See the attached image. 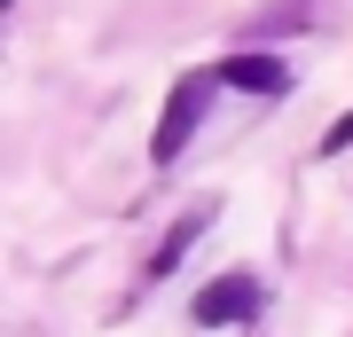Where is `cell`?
<instances>
[{
	"mask_svg": "<svg viewBox=\"0 0 353 337\" xmlns=\"http://www.w3.org/2000/svg\"><path fill=\"white\" fill-rule=\"evenodd\" d=\"M212 87H220L212 71H189L173 94H165V110H157V134H150V157H157V165H173L181 150H189V134L204 125V102H212Z\"/></svg>",
	"mask_w": 353,
	"mask_h": 337,
	"instance_id": "6da1fadb",
	"label": "cell"
},
{
	"mask_svg": "<svg viewBox=\"0 0 353 337\" xmlns=\"http://www.w3.org/2000/svg\"><path fill=\"white\" fill-rule=\"evenodd\" d=\"M267 306V290H259V275H220V283H204L196 290V329H236V322H252V314Z\"/></svg>",
	"mask_w": 353,
	"mask_h": 337,
	"instance_id": "7a4b0ae2",
	"label": "cell"
},
{
	"mask_svg": "<svg viewBox=\"0 0 353 337\" xmlns=\"http://www.w3.org/2000/svg\"><path fill=\"white\" fill-rule=\"evenodd\" d=\"M212 79H220V87H243V94H283V87H290L283 55H228Z\"/></svg>",
	"mask_w": 353,
	"mask_h": 337,
	"instance_id": "3957f363",
	"label": "cell"
},
{
	"mask_svg": "<svg viewBox=\"0 0 353 337\" xmlns=\"http://www.w3.org/2000/svg\"><path fill=\"white\" fill-rule=\"evenodd\" d=\"M204 227H212V212H189V220H173V227H165V243L150 251V275H157V283H165V275H173V267H181V259H189V243L204 236Z\"/></svg>",
	"mask_w": 353,
	"mask_h": 337,
	"instance_id": "277c9868",
	"label": "cell"
},
{
	"mask_svg": "<svg viewBox=\"0 0 353 337\" xmlns=\"http://www.w3.org/2000/svg\"><path fill=\"white\" fill-rule=\"evenodd\" d=\"M345 141H353V118H338V125H330V134H322V150H345Z\"/></svg>",
	"mask_w": 353,
	"mask_h": 337,
	"instance_id": "5b68a950",
	"label": "cell"
}]
</instances>
